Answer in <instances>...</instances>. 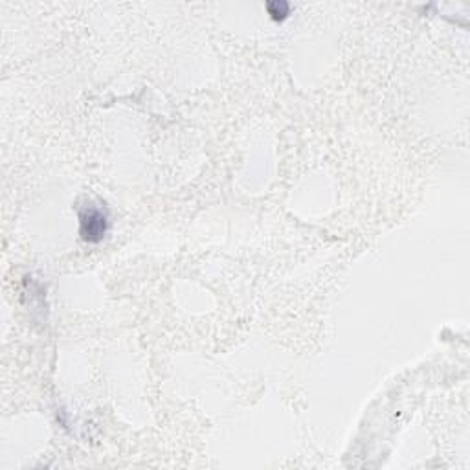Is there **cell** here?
Here are the masks:
<instances>
[{
	"mask_svg": "<svg viewBox=\"0 0 470 470\" xmlns=\"http://www.w3.org/2000/svg\"><path fill=\"white\" fill-rule=\"evenodd\" d=\"M109 230V217L102 208L87 206L79 212V233L87 242H99Z\"/></svg>",
	"mask_w": 470,
	"mask_h": 470,
	"instance_id": "6da1fadb",
	"label": "cell"
},
{
	"mask_svg": "<svg viewBox=\"0 0 470 470\" xmlns=\"http://www.w3.org/2000/svg\"><path fill=\"white\" fill-rule=\"evenodd\" d=\"M267 11L274 20H283L291 13V4L283 2V0H272V2H267Z\"/></svg>",
	"mask_w": 470,
	"mask_h": 470,
	"instance_id": "7a4b0ae2",
	"label": "cell"
}]
</instances>
